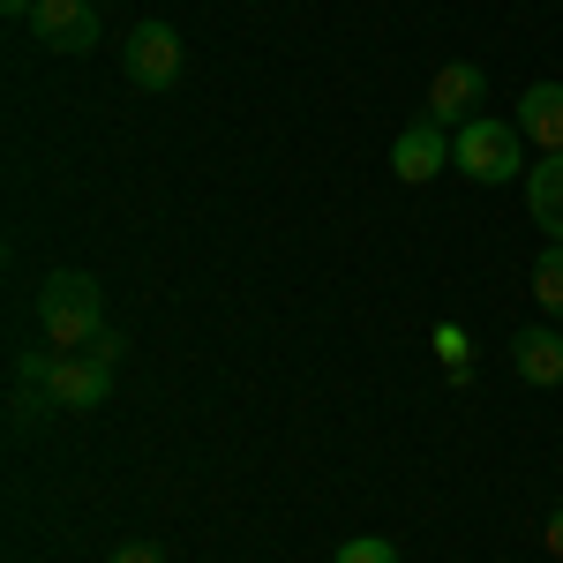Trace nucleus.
Here are the masks:
<instances>
[{"instance_id": "obj_10", "label": "nucleus", "mask_w": 563, "mask_h": 563, "mask_svg": "<svg viewBox=\"0 0 563 563\" xmlns=\"http://www.w3.org/2000/svg\"><path fill=\"white\" fill-rule=\"evenodd\" d=\"M526 211H533V225L549 241H563V151H549L541 166H526Z\"/></svg>"}, {"instance_id": "obj_3", "label": "nucleus", "mask_w": 563, "mask_h": 563, "mask_svg": "<svg viewBox=\"0 0 563 563\" xmlns=\"http://www.w3.org/2000/svg\"><path fill=\"white\" fill-rule=\"evenodd\" d=\"M121 68H129L135 90H174L180 84V38H174V23H135L129 45H121Z\"/></svg>"}, {"instance_id": "obj_14", "label": "nucleus", "mask_w": 563, "mask_h": 563, "mask_svg": "<svg viewBox=\"0 0 563 563\" xmlns=\"http://www.w3.org/2000/svg\"><path fill=\"white\" fill-rule=\"evenodd\" d=\"M53 368H60V353H15V384L23 390H53Z\"/></svg>"}, {"instance_id": "obj_2", "label": "nucleus", "mask_w": 563, "mask_h": 563, "mask_svg": "<svg viewBox=\"0 0 563 563\" xmlns=\"http://www.w3.org/2000/svg\"><path fill=\"white\" fill-rule=\"evenodd\" d=\"M451 166L481 188H504V180L526 174V135L519 121H496V113H474L466 129H451Z\"/></svg>"}, {"instance_id": "obj_13", "label": "nucleus", "mask_w": 563, "mask_h": 563, "mask_svg": "<svg viewBox=\"0 0 563 563\" xmlns=\"http://www.w3.org/2000/svg\"><path fill=\"white\" fill-rule=\"evenodd\" d=\"M331 563H398V541H384V533H353V541H339Z\"/></svg>"}, {"instance_id": "obj_12", "label": "nucleus", "mask_w": 563, "mask_h": 563, "mask_svg": "<svg viewBox=\"0 0 563 563\" xmlns=\"http://www.w3.org/2000/svg\"><path fill=\"white\" fill-rule=\"evenodd\" d=\"M533 301L549 308V316H563V241H549L533 256Z\"/></svg>"}, {"instance_id": "obj_5", "label": "nucleus", "mask_w": 563, "mask_h": 563, "mask_svg": "<svg viewBox=\"0 0 563 563\" xmlns=\"http://www.w3.org/2000/svg\"><path fill=\"white\" fill-rule=\"evenodd\" d=\"M451 166V135H443V121H413V129H398V143H390V174L406 180V188H421V180H435Z\"/></svg>"}, {"instance_id": "obj_11", "label": "nucleus", "mask_w": 563, "mask_h": 563, "mask_svg": "<svg viewBox=\"0 0 563 563\" xmlns=\"http://www.w3.org/2000/svg\"><path fill=\"white\" fill-rule=\"evenodd\" d=\"M435 361H443V376H451V384H466V376H474V339H466V331H459V323H435Z\"/></svg>"}, {"instance_id": "obj_4", "label": "nucleus", "mask_w": 563, "mask_h": 563, "mask_svg": "<svg viewBox=\"0 0 563 563\" xmlns=\"http://www.w3.org/2000/svg\"><path fill=\"white\" fill-rule=\"evenodd\" d=\"M31 38L53 45V53H90V45H106V15L90 0H38L31 8Z\"/></svg>"}, {"instance_id": "obj_1", "label": "nucleus", "mask_w": 563, "mask_h": 563, "mask_svg": "<svg viewBox=\"0 0 563 563\" xmlns=\"http://www.w3.org/2000/svg\"><path fill=\"white\" fill-rule=\"evenodd\" d=\"M38 323L60 353H90L106 339V294H98V278H90V271H45Z\"/></svg>"}, {"instance_id": "obj_6", "label": "nucleus", "mask_w": 563, "mask_h": 563, "mask_svg": "<svg viewBox=\"0 0 563 563\" xmlns=\"http://www.w3.org/2000/svg\"><path fill=\"white\" fill-rule=\"evenodd\" d=\"M45 398L68 406V413L106 406V398H113V361H98V353H60V368H53V390H45Z\"/></svg>"}, {"instance_id": "obj_17", "label": "nucleus", "mask_w": 563, "mask_h": 563, "mask_svg": "<svg viewBox=\"0 0 563 563\" xmlns=\"http://www.w3.org/2000/svg\"><path fill=\"white\" fill-rule=\"evenodd\" d=\"M549 549L563 556V504H556V519H549Z\"/></svg>"}, {"instance_id": "obj_8", "label": "nucleus", "mask_w": 563, "mask_h": 563, "mask_svg": "<svg viewBox=\"0 0 563 563\" xmlns=\"http://www.w3.org/2000/svg\"><path fill=\"white\" fill-rule=\"evenodd\" d=\"M511 368H519L533 390H556V384H563V331H549V323H526L519 339H511Z\"/></svg>"}, {"instance_id": "obj_16", "label": "nucleus", "mask_w": 563, "mask_h": 563, "mask_svg": "<svg viewBox=\"0 0 563 563\" xmlns=\"http://www.w3.org/2000/svg\"><path fill=\"white\" fill-rule=\"evenodd\" d=\"M31 8H38V0H0V15H15V23H31Z\"/></svg>"}, {"instance_id": "obj_7", "label": "nucleus", "mask_w": 563, "mask_h": 563, "mask_svg": "<svg viewBox=\"0 0 563 563\" xmlns=\"http://www.w3.org/2000/svg\"><path fill=\"white\" fill-rule=\"evenodd\" d=\"M481 90H488V76H481L474 60H443L429 76V121H443V129H466L481 106Z\"/></svg>"}, {"instance_id": "obj_15", "label": "nucleus", "mask_w": 563, "mask_h": 563, "mask_svg": "<svg viewBox=\"0 0 563 563\" xmlns=\"http://www.w3.org/2000/svg\"><path fill=\"white\" fill-rule=\"evenodd\" d=\"M113 563H166V549H158V541H121Z\"/></svg>"}, {"instance_id": "obj_9", "label": "nucleus", "mask_w": 563, "mask_h": 563, "mask_svg": "<svg viewBox=\"0 0 563 563\" xmlns=\"http://www.w3.org/2000/svg\"><path fill=\"white\" fill-rule=\"evenodd\" d=\"M519 135L549 158V151H563V84H533L519 98Z\"/></svg>"}]
</instances>
